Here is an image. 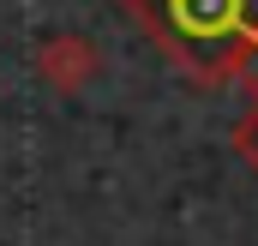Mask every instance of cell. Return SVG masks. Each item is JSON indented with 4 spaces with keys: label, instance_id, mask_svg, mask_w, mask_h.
<instances>
[{
    "label": "cell",
    "instance_id": "3",
    "mask_svg": "<svg viewBox=\"0 0 258 246\" xmlns=\"http://www.w3.org/2000/svg\"><path fill=\"white\" fill-rule=\"evenodd\" d=\"M228 144H234V156H240V162H246V168L258 174V96H252V108H246V114L234 120Z\"/></svg>",
    "mask_w": 258,
    "mask_h": 246
},
{
    "label": "cell",
    "instance_id": "1",
    "mask_svg": "<svg viewBox=\"0 0 258 246\" xmlns=\"http://www.w3.org/2000/svg\"><path fill=\"white\" fill-rule=\"evenodd\" d=\"M126 12L198 84H234L258 48V0H126Z\"/></svg>",
    "mask_w": 258,
    "mask_h": 246
},
{
    "label": "cell",
    "instance_id": "2",
    "mask_svg": "<svg viewBox=\"0 0 258 246\" xmlns=\"http://www.w3.org/2000/svg\"><path fill=\"white\" fill-rule=\"evenodd\" d=\"M96 72H102V48H96L90 36H78V30H54V36L36 42V78H42L48 90H60V96L90 90Z\"/></svg>",
    "mask_w": 258,
    "mask_h": 246
}]
</instances>
